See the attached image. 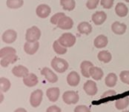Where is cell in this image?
Returning <instances> with one entry per match:
<instances>
[{
	"mask_svg": "<svg viewBox=\"0 0 129 112\" xmlns=\"http://www.w3.org/2000/svg\"><path fill=\"white\" fill-rule=\"evenodd\" d=\"M58 41L65 48H71L75 45L77 38L71 33H64L58 39Z\"/></svg>",
	"mask_w": 129,
	"mask_h": 112,
	"instance_id": "obj_3",
	"label": "cell"
},
{
	"mask_svg": "<svg viewBox=\"0 0 129 112\" xmlns=\"http://www.w3.org/2000/svg\"><path fill=\"white\" fill-rule=\"evenodd\" d=\"M12 73L16 77H23V78H25L29 74L28 69L25 66H23V65L15 66L12 69Z\"/></svg>",
	"mask_w": 129,
	"mask_h": 112,
	"instance_id": "obj_14",
	"label": "cell"
},
{
	"mask_svg": "<svg viewBox=\"0 0 129 112\" xmlns=\"http://www.w3.org/2000/svg\"><path fill=\"white\" fill-rule=\"evenodd\" d=\"M53 50L55 51V53H56L57 54H59V55H63L64 53H67V48H65L64 46H62L58 40H56L54 42H53Z\"/></svg>",
	"mask_w": 129,
	"mask_h": 112,
	"instance_id": "obj_30",
	"label": "cell"
},
{
	"mask_svg": "<svg viewBox=\"0 0 129 112\" xmlns=\"http://www.w3.org/2000/svg\"><path fill=\"white\" fill-rule=\"evenodd\" d=\"M74 112H90V110L88 106L84 105H77L74 108Z\"/></svg>",
	"mask_w": 129,
	"mask_h": 112,
	"instance_id": "obj_36",
	"label": "cell"
},
{
	"mask_svg": "<svg viewBox=\"0 0 129 112\" xmlns=\"http://www.w3.org/2000/svg\"><path fill=\"white\" fill-rule=\"evenodd\" d=\"M115 13L119 17H125L128 13V8L124 3L119 2L115 7Z\"/></svg>",
	"mask_w": 129,
	"mask_h": 112,
	"instance_id": "obj_19",
	"label": "cell"
},
{
	"mask_svg": "<svg viewBox=\"0 0 129 112\" xmlns=\"http://www.w3.org/2000/svg\"><path fill=\"white\" fill-rule=\"evenodd\" d=\"M42 35L41 31L38 27L33 26L28 28L26 31L25 39L28 42H38Z\"/></svg>",
	"mask_w": 129,
	"mask_h": 112,
	"instance_id": "obj_2",
	"label": "cell"
},
{
	"mask_svg": "<svg viewBox=\"0 0 129 112\" xmlns=\"http://www.w3.org/2000/svg\"><path fill=\"white\" fill-rule=\"evenodd\" d=\"M116 82H117V76L114 73H110L105 77V83L108 87H114L116 86Z\"/></svg>",
	"mask_w": 129,
	"mask_h": 112,
	"instance_id": "obj_25",
	"label": "cell"
},
{
	"mask_svg": "<svg viewBox=\"0 0 129 112\" xmlns=\"http://www.w3.org/2000/svg\"><path fill=\"white\" fill-rule=\"evenodd\" d=\"M46 112H61V108L56 105H51L48 108Z\"/></svg>",
	"mask_w": 129,
	"mask_h": 112,
	"instance_id": "obj_38",
	"label": "cell"
},
{
	"mask_svg": "<svg viewBox=\"0 0 129 112\" xmlns=\"http://www.w3.org/2000/svg\"><path fill=\"white\" fill-rule=\"evenodd\" d=\"M122 112H129V111H124Z\"/></svg>",
	"mask_w": 129,
	"mask_h": 112,
	"instance_id": "obj_42",
	"label": "cell"
},
{
	"mask_svg": "<svg viewBox=\"0 0 129 112\" xmlns=\"http://www.w3.org/2000/svg\"><path fill=\"white\" fill-rule=\"evenodd\" d=\"M77 30L78 31L82 34L88 35L92 31V26L90 25V23H88L87 22H82L79 24Z\"/></svg>",
	"mask_w": 129,
	"mask_h": 112,
	"instance_id": "obj_22",
	"label": "cell"
},
{
	"mask_svg": "<svg viewBox=\"0 0 129 112\" xmlns=\"http://www.w3.org/2000/svg\"><path fill=\"white\" fill-rule=\"evenodd\" d=\"M6 5L11 9H18L24 5L23 0H7Z\"/></svg>",
	"mask_w": 129,
	"mask_h": 112,
	"instance_id": "obj_28",
	"label": "cell"
},
{
	"mask_svg": "<svg viewBox=\"0 0 129 112\" xmlns=\"http://www.w3.org/2000/svg\"><path fill=\"white\" fill-rule=\"evenodd\" d=\"M60 5L64 10L71 11L76 7V2L74 0H60Z\"/></svg>",
	"mask_w": 129,
	"mask_h": 112,
	"instance_id": "obj_26",
	"label": "cell"
},
{
	"mask_svg": "<svg viewBox=\"0 0 129 112\" xmlns=\"http://www.w3.org/2000/svg\"><path fill=\"white\" fill-rule=\"evenodd\" d=\"M64 16H65V14H64V13L59 12L57 13H55L51 18L50 22H51V23L53 24V25H57L58 22H59V20L61 19V18H62Z\"/></svg>",
	"mask_w": 129,
	"mask_h": 112,
	"instance_id": "obj_32",
	"label": "cell"
},
{
	"mask_svg": "<svg viewBox=\"0 0 129 112\" xmlns=\"http://www.w3.org/2000/svg\"><path fill=\"white\" fill-rule=\"evenodd\" d=\"M107 19V14L104 11H96L95 12L91 17L93 22L96 25H100L103 24Z\"/></svg>",
	"mask_w": 129,
	"mask_h": 112,
	"instance_id": "obj_11",
	"label": "cell"
},
{
	"mask_svg": "<svg viewBox=\"0 0 129 112\" xmlns=\"http://www.w3.org/2000/svg\"><path fill=\"white\" fill-rule=\"evenodd\" d=\"M97 58L101 62H105V63H108L111 61L112 55L108 50H101L99 52V53L97 55Z\"/></svg>",
	"mask_w": 129,
	"mask_h": 112,
	"instance_id": "obj_24",
	"label": "cell"
},
{
	"mask_svg": "<svg viewBox=\"0 0 129 112\" xmlns=\"http://www.w3.org/2000/svg\"><path fill=\"white\" fill-rule=\"evenodd\" d=\"M1 97H2V99H1V102H2V100H3V95H2V94H1Z\"/></svg>",
	"mask_w": 129,
	"mask_h": 112,
	"instance_id": "obj_40",
	"label": "cell"
},
{
	"mask_svg": "<svg viewBox=\"0 0 129 112\" xmlns=\"http://www.w3.org/2000/svg\"><path fill=\"white\" fill-rule=\"evenodd\" d=\"M41 74L44 76L45 79L51 83H56L58 81V76L48 68H44L41 71Z\"/></svg>",
	"mask_w": 129,
	"mask_h": 112,
	"instance_id": "obj_10",
	"label": "cell"
},
{
	"mask_svg": "<svg viewBox=\"0 0 129 112\" xmlns=\"http://www.w3.org/2000/svg\"><path fill=\"white\" fill-rule=\"evenodd\" d=\"M14 112H27L26 111L25 108H17L16 110H15Z\"/></svg>",
	"mask_w": 129,
	"mask_h": 112,
	"instance_id": "obj_39",
	"label": "cell"
},
{
	"mask_svg": "<svg viewBox=\"0 0 129 112\" xmlns=\"http://www.w3.org/2000/svg\"><path fill=\"white\" fill-rule=\"evenodd\" d=\"M51 12V9L50 6H48V5H45V4L39 5L36 9L37 15L42 19L47 18L50 15Z\"/></svg>",
	"mask_w": 129,
	"mask_h": 112,
	"instance_id": "obj_7",
	"label": "cell"
},
{
	"mask_svg": "<svg viewBox=\"0 0 129 112\" xmlns=\"http://www.w3.org/2000/svg\"><path fill=\"white\" fill-rule=\"evenodd\" d=\"M79 94L76 91H65L62 95V100L68 105L76 104L79 101Z\"/></svg>",
	"mask_w": 129,
	"mask_h": 112,
	"instance_id": "obj_4",
	"label": "cell"
},
{
	"mask_svg": "<svg viewBox=\"0 0 129 112\" xmlns=\"http://www.w3.org/2000/svg\"><path fill=\"white\" fill-rule=\"evenodd\" d=\"M73 25H74L73 19L69 16H64L62 18H61V19L58 22L57 27L62 30H69L73 27Z\"/></svg>",
	"mask_w": 129,
	"mask_h": 112,
	"instance_id": "obj_8",
	"label": "cell"
},
{
	"mask_svg": "<svg viewBox=\"0 0 129 112\" xmlns=\"http://www.w3.org/2000/svg\"><path fill=\"white\" fill-rule=\"evenodd\" d=\"M100 3V0H88L86 3V7L89 10L95 9Z\"/></svg>",
	"mask_w": 129,
	"mask_h": 112,
	"instance_id": "obj_34",
	"label": "cell"
},
{
	"mask_svg": "<svg viewBox=\"0 0 129 112\" xmlns=\"http://www.w3.org/2000/svg\"><path fill=\"white\" fill-rule=\"evenodd\" d=\"M11 86V82L8 79L5 77H1L0 78V89L1 92H7Z\"/></svg>",
	"mask_w": 129,
	"mask_h": 112,
	"instance_id": "obj_29",
	"label": "cell"
},
{
	"mask_svg": "<svg viewBox=\"0 0 129 112\" xmlns=\"http://www.w3.org/2000/svg\"><path fill=\"white\" fill-rule=\"evenodd\" d=\"M16 39H17V33L12 29L5 31L2 36V41L7 44L13 43L16 40Z\"/></svg>",
	"mask_w": 129,
	"mask_h": 112,
	"instance_id": "obj_6",
	"label": "cell"
},
{
	"mask_svg": "<svg viewBox=\"0 0 129 112\" xmlns=\"http://www.w3.org/2000/svg\"><path fill=\"white\" fill-rule=\"evenodd\" d=\"M116 95V92L114 90H109L106 92H105L102 95L101 98L103 99V98H106V97H112V96H115Z\"/></svg>",
	"mask_w": 129,
	"mask_h": 112,
	"instance_id": "obj_37",
	"label": "cell"
},
{
	"mask_svg": "<svg viewBox=\"0 0 129 112\" xmlns=\"http://www.w3.org/2000/svg\"><path fill=\"white\" fill-rule=\"evenodd\" d=\"M51 65L52 68L54 71H56V72L60 73V74L65 72L69 67L68 62L65 60L59 58V57H55L52 60Z\"/></svg>",
	"mask_w": 129,
	"mask_h": 112,
	"instance_id": "obj_1",
	"label": "cell"
},
{
	"mask_svg": "<svg viewBox=\"0 0 129 112\" xmlns=\"http://www.w3.org/2000/svg\"><path fill=\"white\" fill-rule=\"evenodd\" d=\"M43 97V92L42 90L37 89L31 93L30 97V103L31 106L37 108L40 105Z\"/></svg>",
	"mask_w": 129,
	"mask_h": 112,
	"instance_id": "obj_5",
	"label": "cell"
},
{
	"mask_svg": "<svg viewBox=\"0 0 129 112\" xmlns=\"http://www.w3.org/2000/svg\"><path fill=\"white\" fill-rule=\"evenodd\" d=\"M108 42V38L105 35H100L95 38L93 44L96 48H103L107 46Z\"/></svg>",
	"mask_w": 129,
	"mask_h": 112,
	"instance_id": "obj_20",
	"label": "cell"
},
{
	"mask_svg": "<svg viewBox=\"0 0 129 112\" xmlns=\"http://www.w3.org/2000/svg\"><path fill=\"white\" fill-rule=\"evenodd\" d=\"M114 0H101L100 4L105 9H111L114 5Z\"/></svg>",
	"mask_w": 129,
	"mask_h": 112,
	"instance_id": "obj_35",
	"label": "cell"
},
{
	"mask_svg": "<svg viewBox=\"0 0 129 112\" xmlns=\"http://www.w3.org/2000/svg\"><path fill=\"white\" fill-rule=\"evenodd\" d=\"M11 54H16V50L12 47H5L0 50V57L1 58L5 57L6 56H9Z\"/></svg>",
	"mask_w": 129,
	"mask_h": 112,
	"instance_id": "obj_31",
	"label": "cell"
},
{
	"mask_svg": "<svg viewBox=\"0 0 129 112\" xmlns=\"http://www.w3.org/2000/svg\"><path fill=\"white\" fill-rule=\"evenodd\" d=\"M84 91L89 96H94L97 93V86L95 82L92 80H88L83 86Z\"/></svg>",
	"mask_w": 129,
	"mask_h": 112,
	"instance_id": "obj_9",
	"label": "cell"
},
{
	"mask_svg": "<svg viewBox=\"0 0 129 112\" xmlns=\"http://www.w3.org/2000/svg\"><path fill=\"white\" fill-rule=\"evenodd\" d=\"M39 48V42H26L24 45V50L26 53L29 55H34L37 52Z\"/></svg>",
	"mask_w": 129,
	"mask_h": 112,
	"instance_id": "obj_12",
	"label": "cell"
},
{
	"mask_svg": "<svg viewBox=\"0 0 129 112\" xmlns=\"http://www.w3.org/2000/svg\"><path fill=\"white\" fill-rule=\"evenodd\" d=\"M38 77L33 73L29 74L25 78H23V82L27 87H34L38 84Z\"/></svg>",
	"mask_w": 129,
	"mask_h": 112,
	"instance_id": "obj_18",
	"label": "cell"
},
{
	"mask_svg": "<svg viewBox=\"0 0 129 112\" xmlns=\"http://www.w3.org/2000/svg\"><path fill=\"white\" fill-rule=\"evenodd\" d=\"M103 71L99 67H92L90 69V76L94 80H100L103 77Z\"/></svg>",
	"mask_w": 129,
	"mask_h": 112,
	"instance_id": "obj_23",
	"label": "cell"
},
{
	"mask_svg": "<svg viewBox=\"0 0 129 112\" xmlns=\"http://www.w3.org/2000/svg\"><path fill=\"white\" fill-rule=\"evenodd\" d=\"M127 29V26L124 23H121L119 22H114L111 25L112 31L117 35H122L125 33Z\"/></svg>",
	"mask_w": 129,
	"mask_h": 112,
	"instance_id": "obj_16",
	"label": "cell"
},
{
	"mask_svg": "<svg viewBox=\"0 0 129 112\" xmlns=\"http://www.w3.org/2000/svg\"><path fill=\"white\" fill-rule=\"evenodd\" d=\"M59 94H60V91L59 88H50L46 91V95L48 100L53 102L58 100L59 97Z\"/></svg>",
	"mask_w": 129,
	"mask_h": 112,
	"instance_id": "obj_15",
	"label": "cell"
},
{
	"mask_svg": "<svg viewBox=\"0 0 129 112\" xmlns=\"http://www.w3.org/2000/svg\"><path fill=\"white\" fill-rule=\"evenodd\" d=\"M93 67V63L90 61L85 60L81 63L80 65V69H81V73L83 76L86 78H89L90 76V69Z\"/></svg>",
	"mask_w": 129,
	"mask_h": 112,
	"instance_id": "obj_17",
	"label": "cell"
},
{
	"mask_svg": "<svg viewBox=\"0 0 129 112\" xmlns=\"http://www.w3.org/2000/svg\"><path fill=\"white\" fill-rule=\"evenodd\" d=\"M129 105V97H125L122 99L116 100L115 102V107L117 110H123L125 109Z\"/></svg>",
	"mask_w": 129,
	"mask_h": 112,
	"instance_id": "obj_27",
	"label": "cell"
},
{
	"mask_svg": "<svg viewBox=\"0 0 129 112\" xmlns=\"http://www.w3.org/2000/svg\"><path fill=\"white\" fill-rule=\"evenodd\" d=\"M119 77L123 83L129 85V71H123L120 73Z\"/></svg>",
	"mask_w": 129,
	"mask_h": 112,
	"instance_id": "obj_33",
	"label": "cell"
},
{
	"mask_svg": "<svg viewBox=\"0 0 129 112\" xmlns=\"http://www.w3.org/2000/svg\"><path fill=\"white\" fill-rule=\"evenodd\" d=\"M18 60V57L16 54H11L9 56H6L5 57L1 58V65L4 68L8 67L10 64H13L16 62Z\"/></svg>",
	"mask_w": 129,
	"mask_h": 112,
	"instance_id": "obj_21",
	"label": "cell"
},
{
	"mask_svg": "<svg viewBox=\"0 0 129 112\" xmlns=\"http://www.w3.org/2000/svg\"><path fill=\"white\" fill-rule=\"evenodd\" d=\"M80 82V76L76 71L70 72L67 76V82L70 86L75 87L77 86Z\"/></svg>",
	"mask_w": 129,
	"mask_h": 112,
	"instance_id": "obj_13",
	"label": "cell"
},
{
	"mask_svg": "<svg viewBox=\"0 0 129 112\" xmlns=\"http://www.w3.org/2000/svg\"><path fill=\"white\" fill-rule=\"evenodd\" d=\"M125 2H128V3H129V0H124Z\"/></svg>",
	"mask_w": 129,
	"mask_h": 112,
	"instance_id": "obj_41",
	"label": "cell"
}]
</instances>
